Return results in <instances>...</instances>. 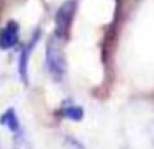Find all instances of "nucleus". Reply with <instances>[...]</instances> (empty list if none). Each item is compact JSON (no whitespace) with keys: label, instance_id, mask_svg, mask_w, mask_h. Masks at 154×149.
I'll return each instance as SVG.
<instances>
[{"label":"nucleus","instance_id":"3","mask_svg":"<svg viewBox=\"0 0 154 149\" xmlns=\"http://www.w3.org/2000/svg\"><path fill=\"white\" fill-rule=\"evenodd\" d=\"M18 38H19V26L17 22L11 21L0 29V48L10 49L18 43Z\"/></svg>","mask_w":154,"mask_h":149},{"label":"nucleus","instance_id":"4","mask_svg":"<svg viewBox=\"0 0 154 149\" xmlns=\"http://www.w3.org/2000/svg\"><path fill=\"white\" fill-rule=\"evenodd\" d=\"M37 38H38V34H35V37L30 41V44L26 45L23 51H22V55H20V60H19V73H20V77L26 81V74H27V62H29V56H30V52L33 51V47L37 43Z\"/></svg>","mask_w":154,"mask_h":149},{"label":"nucleus","instance_id":"6","mask_svg":"<svg viewBox=\"0 0 154 149\" xmlns=\"http://www.w3.org/2000/svg\"><path fill=\"white\" fill-rule=\"evenodd\" d=\"M61 114H63V116L71 120H81L83 118V109L78 105H68V107H64Z\"/></svg>","mask_w":154,"mask_h":149},{"label":"nucleus","instance_id":"5","mask_svg":"<svg viewBox=\"0 0 154 149\" xmlns=\"http://www.w3.org/2000/svg\"><path fill=\"white\" fill-rule=\"evenodd\" d=\"M0 122H2V125L7 126V127H8L10 130H12V132H17V130L19 129V122H18V118L15 116V112L12 111V109H8V111H7L6 114L2 116Z\"/></svg>","mask_w":154,"mask_h":149},{"label":"nucleus","instance_id":"2","mask_svg":"<svg viewBox=\"0 0 154 149\" xmlns=\"http://www.w3.org/2000/svg\"><path fill=\"white\" fill-rule=\"evenodd\" d=\"M76 12V2L75 0H67L60 6L55 17V34L59 38H66L70 32L71 24H72L74 15Z\"/></svg>","mask_w":154,"mask_h":149},{"label":"nucleus","instance_id":"1","mask_svg":"<svg viewBox=\"0 0 154 149\" xmlns=\"http://www.w3.org/2000/svg\"><path fill=\"white\" fill-rule=\"evenodd\" d=\"M60 40L61 38H59L55 34L49 38L47 45V66L49 74L56 81H60L66 73V58H64L60 43H59Z\"/></svg>","mask_w":154,"mask_h":149}]
</instances>
